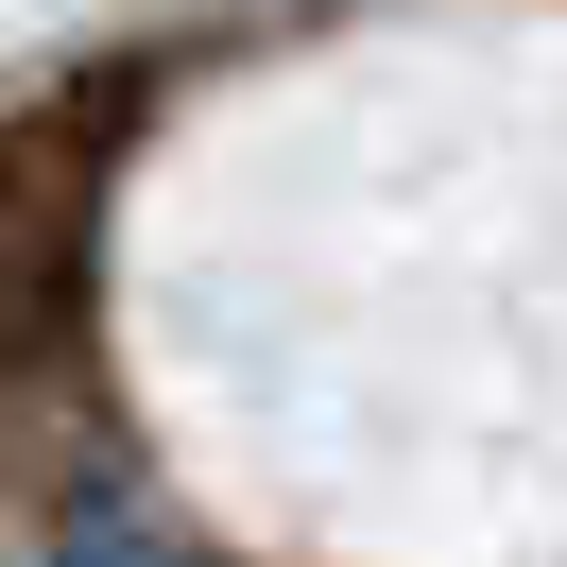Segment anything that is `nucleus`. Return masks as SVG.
<instances>
[{
    "label": "nucleus",
    "instance_id": "obj_1",
    "mask_svg": "<svg viewBox=\"0 0 567 567\" xmlns=\"http://www.w3.org/2000/svg\"><path fill=\"white\" fill-rule=\"evenodd\" d=\"M121 138H138V70L35 86V104L0 121V395H70V379H86Z\"/></svg>",
    "mask_w": 567,
    "mask_h": 567
},
{
    "label": "nucleus",
    "instance_id": "obj_2",
    "mask_svg": "<svg viewBox=\"0 0 567 567\" xmlns=\"http://www.w3.org/2000/svg\"><path fill=\"white\" fill-rule=\"evenodd\" d=\"M35 567H155V550H121V533H70V550H35Z\"/></svg>",
    "mask_w": 567,
    "mask_h": 567
}]
</instances>
